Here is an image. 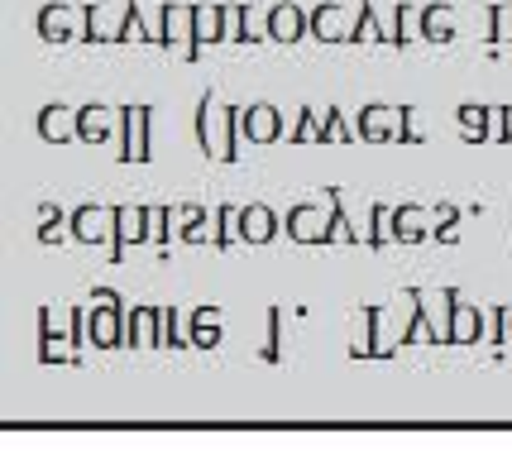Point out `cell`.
Returning <instances> with one entry per match:
<instances>
[{"label": "cell", "mask_w": 512, "mask_h": 469, "mask_svg": "<svg viewBox=\"0 0 512 469\" xmlns=\"http://www.w3.org/2000/svg\"><path fill=\"white\" fill-rule=\"evenodd\" d=\"M292 139H321V125H316V111H297V130Z\"/></svg>", "instance_id": "obj_39"}, {"label": "cell", "mask_w": 512, "mask_h": 469, "mask_svg": "<svg viewBox=\"0 0 512 469\" xmlns=\"http://www.w3.org/2000/svg\"><path fill=\"white\" fill-rule=\"evenodd\" d=\"M192 34H197V5L168 0V5H163V20H158V44L163 48L182 44V58H187V53H192Z\"/></svg>", "instance_id": "obj_7"}, {"label": "cell", "mask_w": 512, "mask_h": 469, "mask_svg": "<svg viewBox=\"0 0 512 469\" xmlns=\"http://www.w3.org/2000/svg\"><path fill=\"white\" fill-rule=\"evenodd\" d=\"M225 39L245 44V5H225Z\"/></svg>", "instance_id": "obj_35"}, {"label": "cell", "mask_w": 512, "mask_h": 469, "mask_svg": "<svg viewBox=\"0 0 512 469\" xmlns=\"http://www.w3.org/2000/svg\"><path fill=\"white\" fill-rule=\"evenodd\" d=\"M335 139H345V144H350V139H359V134L345 125V115L340 111H326V120H321V144H335Z\"/></svg>", "instance_id": "obj_32"}, {"label": "cell", "mask_w": 512, "mask_h": 469, "mask_svg": "<svg viewBox=\"0 0 512 469\" xmlns=\"http://www.w3.org/2000/svg\"><path fill=\"white\" fill-rule=\"evenodd\" d=\"M402 111V125H398V144H412L417 139V120H412V106H398Z\"/></svg>", "instance_id": "obj_40"}, {"label": "cell", "mask_w": 512, "mask_h": 469, "mask_svg": "<svg viewBox=\"0 0 512 469\" xmlns=\"http://www.w3.org/2000/svg\"><path fill=\"white\" fill-rule=\"evenodd\" d=\"M82 39L87 44H130V5L120 0V10L106 0L82 5Z\"/></svg>", "instance_id": "obj_1"}, {"label": "cell", "mask_w": 512, "mask_h": 469, "mask_svg": "<svg viewBox=\"0 0 512 469\" xmlns=\"http://www.w3.org/2000/svg\"><path fill=\"white\" fill-rule=\"evenodd\" d=\"M393 240H402V245L431 240V230H426V216L417 211V206H393Z\"/></svg>", "instance_id": "obj_23"}, {"label": "cell", "mask_w": 512, "mask_h": 469, "mask_svg": "<svg viewBox=\"0 0 512 469\" xmlns=\"http://www.w3.org/2000/svg\"><path fill=\"white\" fill-rule=\"evenodd\" d=\"M67 230H72L82 245L115 240V211H111V206H96V201H87V206H77V211L67 216Z\"/></svg>", "instance_id": "obj_6"}, {"label": "cell", "mask_w": 512, "mask_h": 469, "mask_svg": "<svg viewBox=\"0 0 512 469\" xmlns=\"http://www.w3.org/2000/svg\"><path fill=\"white\" fill-rule=\"evenodd\" d=\"M91 345L96 350H125V316L120 312V292L111 288H96L91 292Z\"/></svg>", "instance_id": "obj_2"}, {"label": "cell", "mask_w": 512, "mask_h": 469, "mask_svg": "<svg viewBox=\"0 0 512 469\" xmlns=\"http://www.w3.org/2000/svg\"><path fill=\"white\" fill-rule=\"evenodd\" d=\"M388 44H412V5L407 0H402L398 15H393V39Z\"/></svg>", "instance_id": "obj_36"}, {"label": "cell", "mask_w": 512, "mask_h": 469, "mask_svg": "<svg viewBox=\"0 0 512 469\" xmlns=\"http://www.w3.org/2000/svg\"><path fill=\"white\" fill-rule=\"evenodd\" d=\"M398 125H402V111L398 106H379V101H369L364 111H359V120H355V134L359 139H398Z\"/></svg>", "instance_id": "obj_10"}, {"label": "cell", "mask_w": 512, "mask_h": 469, "mask_svg": "<svg viewBox=\"0 0 512 469\" xmlns=\"http://www.w3.org/2000/svg\"><path fill=\"white\" fill-rule=\"evenodd\" d=\"M111 211H115L111 264H120V259H125V245H144V240H149V206H134V201H125V206H111Z\"/></svg>", "instance_id": "obj_5"}, {"label": "cell", "mask_w": 512, "mask_h": 469, "mask_svg": "<svg viewBox=\"0 0 512 469\" xmlns=\"http://www.w3.org/2000/svg\"><path fill=\"white\" fill-rule=\"evenodd\" d=\"M39 139H48V144L77 139V111L63 106V101H48L44 111H39Z\"/></svg>", "instance_id": "obj_14"}, {"label": "cell", "mask_w": 512, "mask_h": 469, "mask_svg": "<svg viewBox=\"0 0 512 469\" xmlns=\"http://www.w3.org/2000/svg\"><path fill=\"white\" fill-rule=\"evenodd\" d=\"M173 221H168V206H149V245H168Z\"/></svg>", "instance_id": "obj_34"}, {"label": "cell", "mask_w": 512, "mask_h": 469, "mask_svg": "<svg viewBox=\"0 0 512 469\" xmlns=\"http://www.w3.org/2000/svg\"><path fill=\"white\" fill-rule=\"evenodd\" d=\"M221 307H197L192 312V331H187V345H197V350H216L221 345Z\"/></svg>", "instance_id": "obj_20"}, {"label": "cell", "mask_w": 512, "mask_h": 469, "mask_svg": "<svg viewBox=\"0 0 512 469\" xmlns=\"http://www.w3.org/2000/svg\"><path fill=\"white\" fill-rule=\"evenodd\" d=\"M417 34L431 39V44H450V39H455V15H450V5H441V0L422 5V15H417Z\"/></svg>", "instance_id": "obj_18"}, {"label": "cell", "mask_w": 512, "mask_h": 469, "mask_svg": "<svg viewBox=\"0 0 512 469\" xmlns=\"http://www.w3.org/2000/svg\"><path fill=\"white\" fill-rule=\"evenodd\" d=\"M508 307H489V326H493V340L503 345V340H512V331H508Z\"/></svg>", "instance_id": "obj_38"}, {"label": "cell", "mask_w": 512, "mask_h": 469, "mask_svg": "<svg viewBox=\"0 0 512 469\" xmlns=\"http://www.w3.org/2000/svg\"><path fill=\"white\" fill-rule=\"evenodd\" d=\"M240 130H245L249 144H273V139H283V111L278 106H268V101H254L245 106V120H240Z\"/></svg>", "instance_id": "obj_9"}, {"label": "cell", "mask_w": 512, "mask_h": 469, "mask_svg": "<svg viewBox=\"0 0 512 469\" xmlns=\"http://www.w3.org/2000/svg\"><path fill=\"white\" fill-rule=\"evenodd\" d=\"M508 331H512V316H508Z\"/></svg>", "instance_id": "obj_42"}, {"label": "cell", "mask_w": 512, "mask_h": 469, "mask_svg": "<svg viewBox=\"0 0 512 469\" xmlns=\"http://www.w3.org/2000/svg\"><path fill=\"white\" fill-rule=\"evenodd\" d=\"M273 235H278V216H273V206L254 201V206L240 211V240H249V245H268Z\"/></svg>", "instance_id": "obj_17"}, {"label": "cell", "mask_w": 512, "mask_h": 469, "mask_svg": "<svg viewBox=\"0 0 512 469\" xmlns=\"http://www.w3.org/2000/svg\"><path fill=\"white\" fill-rule=\"evenodd\" d=\"M149 120H154V106H125L120 111V158L125 163H149L154 149H149Z\"/></svg>", "instance_id": "obj_3"}, {"label": "cell", "mask_w": 512, "mask_h": 469, "mask_svg": "<svg viewBox=\"0 0 512 469\" xmlns=\"http://www.w3.org/2000/svg\"><path fill=\"white\" fill-rule=\"evenodd\" d=\"M278 335H283V307H268V335H264V350H259V359H264V364H278V359H283Z\"/></svg>", "instance_id": "obj_29"}, {"label": "cell", "mask_w": 512, "mask_h": 469, "mask_svg": "<svg viewBox=\"0 0 512 469\" xmlns=\"http://www.w3.org/2000/svg\"><path fill=\"white\" fill-rule=\"evenodd\" d=\"M307 34H312V15H307L302 5L278 0V5L268 10V39H278V44H297V39H307Z\"/></svg>", "instance_id": "obj_8"}, {"label": "cell", "mask_w": 512, "mask_h": 469, "mask_svg": "<svg viewBox=\"0 0 512 469\" xmlns=\"http://www.w3.org/2000/svg\"><path fill=\"white\" fill-rule=\"evenodd\" d=\"M158 326H163V307L139 302V307L125 316V350H134V345H158Z\"/></svg>", "instance_id": "obj_11"}, {"label": "cell", "mask_w": 512, "mask_h": 469, "mask_svg": "<svg viewBox=\"0 0 512 469\" xmlns=\"http://www.w3.org/2000/svg\"><path fill=\"white\" fill-rule=\"evenodd\" d=\"M326 197H331V240H350V245H355V240H364L355 225H350V216H345V201H340V192H335V187H326Z\"/></svg>", "instance_id": "obj_28"}, {"label": "cell", "mask_w": 512, "mask_h": 469, "mask_svg": "<svg viewBox=\"0 0 512 469\" xmlns=\"http://www.w3.org/2000/svg\"><path fill=\"white\" fill-rule=\"evenodd\" d=\"M111 134H115V120H111V106H106V101L77 106V139H82V144H106Z\"/></svg>", "instance_id": "obj_13"}, {"label": "cell", "mask_w": 512, "mask_h": 469, "mask_svg": "<svg viewBox=\"0 0 512 469\" xmlns=\"http://www.w3.org/2000/svg\"><path fill=\"white\" fill-rule=\"evenodd\" d=\"M168 221H173V230H178L182 240H201L206 211H201V206H168Z\"/></svg>", "instance_id": "obj_27"}, {"label": "cell", "mask_w": 512, "mask_h": 469, "mask_svg": "<svg viewBox=\"0 0 512 469\" xmlns=\"http://www.w3.org/2000/svg\"><path fill=\"white\" fill-rule=\"evenodd\" d=\"M58 235H63V211L48 201V206H44V225H39V240H44V245H53Z\"/></svg>", "instance_id": "obj_37"}, {"label": "cell", "mask_w": 512, "mask_h": 469, "mask_svg": "<svg viewBox=\"0 0 512 469\" xmlns=\"http://www.w3.org/2000/svg\"><path fill=\"white\" fill-rule=\"evenodd\" d=\"M225 39V5H197V34H192V53L187 63H197L206 44H221Z\"/></svg>", "instance_id": "obj_16"}, {"label": "cell", "mask_w": 512, "mask_h": 469, "mask_svg": "<svg viewBox=\"0 0 512 469\" xmlns=\"http://www.w3.org/2000/svg\"><path fill=\"white\" fill-rule=\"evenodd\" d=\"M77 15H82V10H72V5H58V0H53V5H44V10H39V39H48V44H63V39H72V34H77Z\"/></svg>", "instance_id": "obj_15"}, {"label": "cell", "mask_w": 512, "mask_h": 469, "mask_svg": "<svg viewBox=\"0 0 512 469\" xmlns=\"http://www.w3.org/2000/svg\"><path fill=\"white\" fill-rule=\"evenodd\" d=\"M512 44V5H493L489 10V48Z\"/></svg>", "instance_id": "obj_30"}, {"label": "cell", "mask_w": 512, "mask_h": 469, "mask_svg": "<svg viewBox=\"0 0 512 469\" xmlns=\"http://www.w3.org/2000/svg\"><path fill=\"white\" fill-rule=\"evenodd\" d=\"M240 211H245V206H216V235H211V245L216 249H230V240H235V235H240Z\"/></svg>", "instance_id": "obj_26"}, {"label": "cell", "mask_w": 512, "mask_h": 469, "mask_svg": "<svg viewBox=\"0 0 512 469\" xmlns=\"http://www.w3.org/2000/svg\"><path fill=\"white\" fill-rule=\"evenodd\" d=\"M297 245H331V211L326 206H312V201H302V206H292L288 221H283Z\"/></svg>", "instance_id": "obj_4"}, {"label": "cell", "mask_w": 512, "mask_h": 469, "mask_svg": "<svg viewBox=\"0 0 512 469\" xmlns=\"http://www.w3.org/2000/svg\"><path fill=\"white\" fill-rule=\"evenodd\" d=\"M312 39H321V44L350 39V29H345V10H340L335 0H321V5L312 10Z\"/></svg>", "instance_id": "obj_19"}, {"label": "cell", "mask_w": 512, "mask_h": 469, "mask_svg": "<svg viewBox=\"0 0 512 469\" xmlns=\"http://www.w3.org/2000/svg\"><path fill=\"white\" fill-rule=\"evenodd\" d=\"M498 139L512 144V106H498Z\"/></svg>", "instance_id": "obj_41"}, {"label": "cell", "mask_w": 512, "mask_h": 469, "mask_svg": "<svg viewBox=\"0 0 512 469\" xmlns=\"http://www.w3.org/2000/svg\"><path fill=\"white\" fill-rule=\"evenodd\" d=\"M479 331H484V312L469 307V302H455V312H450V345H474Z\"/></svg>", "instance_id": "obj_22"}, {"label": "cell", "mask_w": 512, "mask_h": 469, "mask_svg": "<svg viewBox=\"0 0 512 469\" xmlns=\"http://www.w3.org/2000/svg\"><path fill=\"white\" fill-rule=\"evenodd\" d=\"M393 240V206H383V201H369V245L383 249Z\"/></svg>", "instance_id": "obj_25"}, {"label": "cell", "mask_w": 512, "mask_h": 469, "mask_svg": "<svg viewBox=\"0 0 512 469\" xmlns=\"http://www.w3.org/2000/svg\"><path fill=\"white\" fill-rule=\"evenodd\" d=\"M364 326H369V355H388L393 345L383 340V307H364Z\"/></svg>", "instance_id": "obj_31"}, {"label": "cell", "mask_w": 512, "mask_h": 469, "mask_svg": "<svg viewBox=\"0 0 512 469\" xmlns=\"http://www.w3.org/2000/svg\"><path fill=\"white\" fill-rule=\"evenodd\" d=\"M72 335V307L67 312H58V307H44L39 312V359H63L58 355V340H67Z\"/></svg>", "instance_id": "obj_12"}, {"label": "cell", "mask_w": 512, "mask_h": 469, "mask_svg": "<svg viewBox=\"0 0 512 469\" xmlns=\"http://www.w3.org/2000/svg\"><path fill=\"white\" fill-rule=\"evenodd\" d=\"M197 144L206 158H221V144H216V91H201L197 101Z\"/></svg>", "instance_id": "obj_21"}, {"label": "cell", "mask_w": 512, "mask_h": 469, "mask_svg": "<svg viewBox=\"0 0 512 469\" xmlns=\"http://www.w3.org/2000/svg\"><path fill=\"white\" fill-rule=\"evenodd\" d=\"M178 345H187L178 331V312L173 307H163V326H158V350H178Z\"/></svg>", "instance_id": "obj_33"}, {"label": "cell", "mask_w": 512, "mask_h": 469, "mask_svg": "<svg viewBox=\"0 0 512 469\" xmlns=\"http://www.w3.org/2000/svg\"><path fill=\"white\" fill-rule=\"evenodd\" d=\"M359 5V15H355V24H350V39L345 44H369V39H388L379 29V15H374V0H355Z\"/></svg>", "instance_id": "obj_24"}]
</instances>
